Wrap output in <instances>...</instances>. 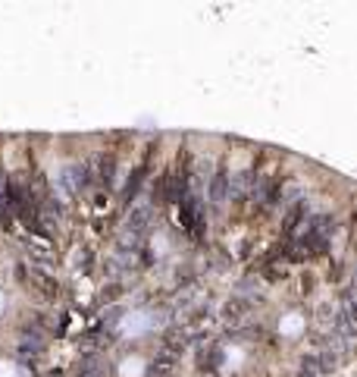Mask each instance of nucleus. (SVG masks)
I'll return each instance as SVG.
<instances>
[{
  "label": "nucleus",
  "mask_w": 357,
  "mask_h": 377,
  "mask_svg": "<svg viewBox=\"0 0 357 377\" xmlns=\"http://www.w3.org/2000/svg\"><path fill=\"white\" fill-rule=\"evenodd\" d=\"M141 324H145V318H141V314H135V318L125 321V330H129V333H141V330H145Z\"/></svg>",
  "instance_id": "f257e3e1"
},
{
  "label": "nucleus",
  "mask_w": 357,
  "mask_h": 377,
  "mask_svg": "<svg viewBox=\"0 0 357 377\" xmlns=\"http://www.w3.org/2000/svg\"><path fill=\"white\" fill-rule=\"evenodd\" d=\"M0 377H13V368H6V365H0Z\"/></svg>",
  "instance_id": "20e7f679"
},
{
  "label": "nucleus",
  "mask_w": 357,
  "mask_h": 377,
  "mask_svg": "<svg viewBox=\"0 0 357 377\" xmlns=\"http://www.w3.org/2000/svg\"><path fill=\"white\" fill-rule=\"evenodd\" d=\"M298 324H301L298 318H289V321H285V330H289V333H295V330H298Z\"/></svg>",
  "instance_id": "f03ea898"
},
{
  "label": "nucleus",
  "mask_w": 357,
  "mask_h": 377,
  "mask_svg": "<svg viewBox=\"0 0 357 377\" xmlns=\"http://www.w3.org/2000/svg\"><path fill=\"white\" fill-rule=\"evenodd\" d=\"M138 368H141V365H138V361H129V365H125V368H123V371H125V374H138Z\"/></svg>",
  "instance_id": "7ed1b4c3"
}]
</instances>
